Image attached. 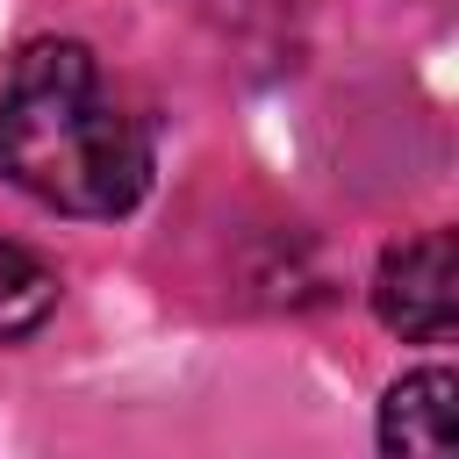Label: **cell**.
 Segmentation results:
<instances>
[{"mask_svg":"<svg viewBox=\"0 0 459 459\" xmlns=\"http://www.w3.org/2000/svg\"><path fill=\"white\" fill-rule=\"evenodd\" d=\"M0 172L65 215H122L151 186V129L86 43L43 36L0 72Z\"/></svg>","mask_w":459,"mask_h":459,"instance_id":"1","label":"cell"},{"mask_svg":"<svg viewBox=\"0 0 459 459\" xmlns=\"http://www.w3.org/2000/svg\"><path fill=\"white\" fill-rule=\"evenodd\" d=\"M373 308L394 337L445 344L459 330V244H452V230H423V237L394 244L373 273Z\"/></svg>","mask_w":459,"mask_h":459,"instance_id":"2","label":"cell"},{"mask_svg":"<svg viewBox=\"0 0 459 459\" xmlns=\"http://www.w3.org/2000/svg\"><path fill=\"white\" fill-rule=\"evenodd\" d=\"M380 445L387 452H452L459 445V380L445 366H423L387 387L380 402Z\"/></svg>","mask_w":459,"mask_h":459,"instance_id":"3","label":"cell"},{"mask_svg":"<svg viewBox=\"0 0 459 459\" xmlns=\"http://www.w3.org/2000/svg\"><path fill=\"white\" fill-rule=\"evenodd\" d=\"M50 308H57V273H50L29 244L0 237V344H7V337L43 330V323H50Z\"/></svg>","mask_w":459,"mask_h":459,"instance_id":"4","label":"cell"}]
</instances>
